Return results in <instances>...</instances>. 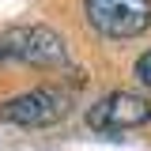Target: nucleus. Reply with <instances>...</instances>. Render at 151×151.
I'll return each mask as SVG.
<instances>
[{
	"mask_svg": "<svg viewBox=\"0 0 151 151\" xmlns=\"http://www.w3.org/2000/svg\"><path fill=\"white\" fill-rule=\"evenodd\" d=\"M0 57L30 64V68H64L68 42L53 27H8L0 34Z\"/></svg>",
	"mask_w": 151,
	"mask_h": 151,
	"instance_id": "nucleus-1",
	"label": "nucleus"
},
{
	"mask_svg": "<svg viewBox=\"0 0 151 151\" xmlns=\"http://www.w3.org/2000/svg\"><path fill=\"white\" fill-rule=\"evenodd\" d=\"M72 113V91L64 87H34L27 94H15L0 106V121L4 125H19V129H49L57 121H64Z\"/></svg>",
	"mask_w": 151,
	"mask_h": 151,
	"instance_id": "nucleus-2",
	"label": "nucleus"
},
{
	"mask_svg": "<svg viewBox=\"0 0 151 151\" xmlns=\"http://www.w3.org/2000/svg\"><path fill=\"white\" fill-rule=\"evenodd\" d=\"M83 12L102 38H136L151 27V0H83Z\"/></svg>",
	"mask_w": 151,
	"mask_h": 151,
	"instance_id": "nucleus-3",
	"label": "nucleus"
},
{
	"mask_svg": "<svg viewBox=\"0 0 151 151\" xmlns=\"http://www.w3.org/2000/svg\"><path fill=\"white\" fill-rule=\"evenodd\" d=\"M147 121H151V98H144L136 91H113L87 110V125L94 132H102V136L144 129Z\"/></svg>",
	"mask_w": 151,
	"mask_h": 151,
	"instance_id": "nucleus-4",
	"label": "nucleus"
},
{
	"mask_svg": "<svg viewBox=\"0 0 151 151\" xmlns=\"http://www.w3.org/2000/svg\"><path fill=\"white\" fill-rule=\"evenodd\" d=\"M136 79L151 91V49H147V53H140V60H136Z\"/></svg>",
	"mask_w": 151,
	"mask_h": 151,
	"instance_id": "nucleus-5",
	"label": "nucleus"
}]
</instances>
